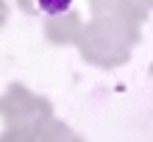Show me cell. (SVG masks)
<instances>
[{"label":"cell","mask_w":153,"mask_h":142,"mask_svg":"<svg viewBox=\"0 0 153 142\" xmlns=\"http://www.w3.org/2000/svg\"><path fill=\"white\" fill-rule=\"evenodd\" d=\"M42 11H48V14H61V11H67L70 3L73 0H36Z\"/></svg>","instance_id":"cell-1"}]
</instances>
